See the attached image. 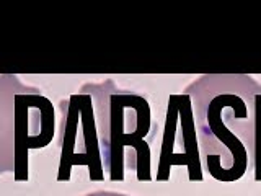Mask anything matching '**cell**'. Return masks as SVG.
Listing matches in <instances>:
<instances>
[{"label":"cell","mask_w":261,"mask_h":196,"mask_svg":"<svg viewBox=\"0 0 261 196\" xmlns=\"http://www.w3.org/2000/svg\"><path fill=\"white\" fill-rule=\"evenodd\" d=\"M201 159L217 182H261V84L247 74H206L188 85Z\"/></svg>","instance_id":"1"},{"label":"cell","mask_w":261,"mask_h":196,"mask_svg":"<svg viewBox=\"0 0 261 196\" xmlns=\"http://www.w3.org/2000/svg\"><path fill=\"white\" fill-rule=\"evenodd\" d=\"M92 95L105 174L122 182L126 168L139 182H150L155 126L147 98L121 88L113 79L85 84Z\"/></svg>","instance_id":"2"},{"label":"cell","mask_w":261,"mask_h":196,"mask_svg":"<svg viewBox=\"0 0 261 196\" xmlns=\"http://www.w3.org/2000/svg\"><path fill=\"white\" fill-rule=\"evenodd\" d=\"M0 110L2 174L12 172L16 182H27L30 152L43 149L54 137V106L38 88L4 74L0 76Z\"/></svg>","instance_id":"3"},{"label":"cell","mask_w":261,"mask_h":196,"mask_svg":"<svg viewBox=\"0 0 261 196\" xmlns=\"http://www.w3.org/2000/svg\"><path fill=\"white\" fill-rule=\"evenodd\" d=\"M61 125L57 145L61 149V163L57 180L69 182L73 165L88 167L90 180L103 182L105 167L96 133V118L92 95L84 84L77 93L59 103Z\"/></svg>","instance_id":"4"},{"label":"cell","mask_w":261,"mask_h":196,"mask_svg":"<svg viewBox=\"0 0 261 196\" xmlns=\"http://www.w3.org/2000/svg\"><path fill=\"white\" fill-rule=\"evenodd\" d=\"M201 147L196 131L191 98L186 93L171 95L163 129L160 159L157 167V182L170 178L173 167H186L191 182H202Z\"/></svg>","instance_id":"5"},{"label":"cell","mask_w":261,"mask_h":196,"mask_svg":"<svg viewBox=\"0 0 261 196\" xmlns=\"http://www.w3.org/2000/svg\"><path fill=\"white\" fill-rule=\"evenodd\" d=\"M80 196H130V194L119 193V191H110V190H96V191L85 193V194H80Z\"/></svg>","instance_id":"6"}]
</instances>
